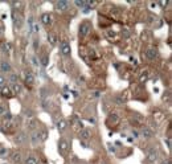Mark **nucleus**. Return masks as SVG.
<instances>
[{"label": "nucleus", "instance_id": "nucleus-26", "mask_svg": "<svg viewBox=\"0 0 172 164\" xmlns=\"http://www.w3.org/2000/svg\"><path fill=\"white\" fill-rule=\"evenodd\" d=\"M27 124H28V128L29 130H34V127H36V119H34V118L28 119V121H27Z\"/></svg>", "mask_w": 172, "mask_h": 164}, {"label": "nucleus", "instance_id": "nucleus-2", "mask_svg": "<svg viewBox=\"0 0 172 164\" xmlns=\"http://www.w3.org/2000/svg\"><path fill=\"white\" fill-rule=\"evenodd\" d=\"M69 142L66 140L65 138H61L58 140V152H60L61 156H66L69 154Z\"/></svg>", "mask_w": 172, "mask_h": 164}, {"label": "nucleus", "instance_id": "nucleus-30", "mask_svg": "<svg viewBox=\"0 0 172 164\" xmlns=\"http://www.w3.org/2000/svg\"><path fill=\"white\" fill-rule=\"evenodd\" d=\"M11 6L13 7V9L16 11V9L19 8V7H21V6H23V3H21V1H11Z\"/></svg>", "mask_w": 172, "mask_h": 164}, {"label": "nucleus", "instance_id": "nucleus-23", "mask_svg": "<svg viewBox=\"0 0 172 164\" xmlns=\"http://www.w3.org/2000/svg\"><path fill=\"white\" fill-rule=\"evenodd\" d=\"M40 62H41V65H43L44 68L48 66V65H49V56H48V54L40 56Z\"/></svg>", "mask_w": 172, "mask_h": 164}, {"label": "nucleus", "instance_id": "nucleus-8", "mask_svg": "<svg viewBox=\"0 0 172 164\" xmlns=\"http://www.w3.org/2000/svg\"><path fill=\"white\" fill-rule=\"evenodd\" d=\"M40 20H41V24H43V25H45V27L52 25V23H53V17H52V15L48 13V12H45V13L41 15Z\"/></svg>", "mask_w": 172, "mask_h": 164}, {"label": "nucleus", "instance_id": "nucleus-35", "mask_svg": "<svg viewBox=\"0 0 172 164\" xmlns=\"http://www.w3.org/2000/svg\"><path fill=\"white\" fill-rule=\"evenodd\" d=\"M4 27H3V24H0V37H1V36H3V33H4Z\"/></svg>", "mask_w": 172, "mask_h": 164}, {"label": "nucleus", "instance_id": "nucleus-33", "mask_svg": "<svg viewBox=\"0 0 172 164\" xmlns=\"http://www.w3.org/2000/svg\"><path fill=\"white\" fill-rule=\"evenodd\" d=\"M74 4L78 7V8H83V7L87 4V1H74Z\"/></svg>", "mask_w": 172, "mask_h": 164}, {"label": "nucleus", "instance_id": "nucleus-11", "mask_svg": "<svg viewBox=\"0 0 172 164\" xmlns=\"http://www.w3.org/2000/svg\"><path fill=\"white\" fill-rule=\"evenodd\" d=\"M0 72L1 73H11L12 72V66H11V64H9V61L3 60L0 62Z\"/></svg>", "mask_w": 172, "mask_h": 164}, {"label": "nucleus", "instance_id": "nucleus-15", "mask_svg": "<svg viewBox=\"0 0 172 164\" xmlns=\"http://www.w3.org/2000/svg\"><path fill=\"white\" fill-rule=\"evenodd\" d=\"M21 24H23V20H21V16L19 13L16 15V11H13V25L16 29L21 28Z\"/></svg>", "mask_w": 172, "mask_h": 164}, {"label": "nucleus", "instance_id": "nucleus-32", "mask_svg": "<svg viewBox=\"0 0 172 164\" xmlns=\"http://www.w3.org/2000/svg\"><path fill=\"white\" fill-rule=\"evenodd\" d=\"M7 112V106L4 103H0V115H3Z\"/></svg>", "mask_w": 172, "mask_h": 164}, {"label": "nucleus", "instance_id": "nucleus-36", "mask_svg": "<svg viewBox=\"0 0 172 164\" xmlns=\"http://www.w3.org/2000/svg\"><path fill=\"white\" fill-rule=\"evenodd\" d=\"M160 164H172V163H171V160H169V159H167V160H163V161H162Z\"/></svg>", "mask_w": 172, "mask_h": 164}, {"label": "nucleus", "instance_id": "nucleus-5", "mask_svg": "<svg viewBox=\"0 0 172 164\" xmlns=\"http://www.w3.org/2000/svg\"><path fill=\"white\" fill-rule=\"evenodd\" d=\"M60 52L62 56H70V52H72V48L69 45L68 41H61L60 44Z\"/></svg>", "mask_w": 172, "mask_h": 164}, {"label": "nucleus", "instance_id": "nucleus-18", "mask_svg": "<svg viewBox=\"0 0 172 164\" xmlns=\"http://www.w3.org/2000/svg\"><path fill=\"white\" fill-rule=\"evenodd\" d=\"M24 164H38V159L36 155H33V154H29L28 156H27L25 159V163Z\"/></svg>", "mask_w": 172, "mask_h": 164}, {"label": "nucleus", "instance_id": "nucleus-21", "mask_svg": "<svg viewBox=\"0 0 172 164\" xmlns=\"http://www.w3.org/2000/svg\"><path fill=\"white\" fill-rule=\"evenodd\" d=\"M8 80H9V82H11V85H13V84H19V75L16 74V73H9V75H8Z\"/></svg>", "mask_w": 172, "mask_h": 164}, {"label": "nucleus", "instance_id": "nucleus-7", "mask_svg": "<svg viewBox=\"0 0 172 164\" xmlns=\"http://www.w3.org/2000/svg\"><path fill=\"white\" fill-rule=\"evenodd\" d=\"M131 123L132 124H135L136 127H143V122H144V118L143 117H141L139 114H132V117H131Z\"/></svg>", "mask_w": 172, "mask_h": 164}, {"label": "nucleus", "instance_id": "nucleus-20", "mask_svg": "<svg viewBox=\"0 0 172 164\" xmlns=\"http://www.w3.org/2000/svg\"><path fill=\"white\" fill-rule=\"evenodd\" d=\"M31 142L33 146H37L38 142H40V136H38V131H33L31 135Z\"/></svg>", "mask_w": 172, "mask_h": 164}, {"label": "nucleus", "instance_id": "nucleus-24", "mask_svg": "<svg viewBox=\"0 0 172 164\" xmlns=\"http://www.w3.org/2000/svg\"><path fill=\"white\" fill-rule=\"evenodd\" d=\"M109 122H113V124H119L120 119L117 114H110L109 115Z\"/></svg>", "mask_w": 172, "mask_h": 164}, {"label": "nucleus", "instance_id": "nucleus-10", "mask_svg": "<svg viewBox=\"0 0 172 164\" xmlns=\"http://www.w3.org/2000/svg\"><path fill=\"white\" fill-rule=\"evenodd\" d=\"M11 161L13 164H21L23 163V155H21V152H19V151L12 152L11 154Z\"/></svg>", "mask_w": 172, "mask_h": 164}, {"label": "nucleus", "instance_id": "nucleus-19", "mask_svg": "<svg viewBox=\"0 0 172 164\" xmlns=\"http://www.w3.org/2000/svg\"><path fill=\"white\" fill-rule=\"evenodd\" d=\"M9 87H11L12 93H13V95H19L21 93V90H23V87H21L20 84H13V85H9Z\"/></svg>", "mask_w": 172, "mask_h": 164}, {"label": "nucleus", "instance_id": "nucleus-12", "mask_svg": "<svg viewBox=\"0 0 172 164\" xmlns=\"http://www.w3.org/2000/svg\"><path fill=\"white\" fill-rule=\"evenodd\" d=\"M23 75H24V81H25V84L29 85V86H33V85H34V75L32 74L31 72H24Z\"/></svg>", "mask_w": 172, "mask_h": 164}, {"label": "nucleus", "instance_id": "nucleus-13", "mask_svg": "<svg viewBox=\"0 0 172 164\" xmlns=\"http://www.w3.org/2000/svg\"><path fill=\"white\" fill-rule=\"evenodd\" d=\"M90 136H92V131L87 128H83L80 131V140L85 142V140H89Z\"/></svg>", "mask_w": 172, "mask_h": 164}, {"label": "nucleus", "instance_id": "nucleus-25", "mask_svg": "<svg viewBox=\"0 0 172 164\" xmlns=\"http://www.w3.org/2000/svg\"><path fill=\"white\" fill-rule=\"evenodd\" d=\"M46 37H48V41L50 45H56V44H57V37H56L53 33H49L48 32V36H46Z\"/></svg>", "mask_w": 172, "mask_h": 164}, {"label": "nucleus", "instance_id": "nucleus-6", "mask_svg": "<svg viewBox=\"0 0 172 164\" xmlns=\"http://www.w3.org/2000/svg\"><path fill=\"white\" fill-rule=\"evenodd\" d=\"M159 53H158V49L156 48H148L146 50V58L150 61H155L156 58H158Z\"/></svg>", "mask_w": 172, "mask_h": 164}, {"label": "nucleus", "instance_id": "nucleus-29", "mask_svg": "<svg viewBox=\"0 0 172 164\" xmlns=\"http://www.w3.org/2000/svg\"><path fill=\"white\" fill-rule=\"evenodd\" d=\"M11 49H12V45L9 43H6V44H3V50H4V53H7V52H11Z\"/></svg>", "mask_w": 172, "mask_h": 164}, {"label": "nucleus", "instance_id": "nucleus-14", "mask_svg": "<svg viewBox=\"0 0 172 164\" xmlns=\"http://www.w3.org/2000/svg\"><path fill=\"white\" fill-rule=\"evenodd\" d=\"M56 9H57L58 12H65V11H68L69 9V3L68 1H57L56 3Z\"/></svg>", "mask_w": 172, "mask_h": 164}, {"label": "nucleus", "instance_id": "nucleus-34", "mask_svg": "<svg viewBox=\"0 0 172 164\" xmlns=\"http://www.w3.org/2000/svg\"><path fill=\"white\" fill-rule=\"evenodd\" d=\"M38 41H40L38 38H36V40H34V50H37V46H38V44H40Z\"/></svg>", "mask_w": 172, "mask_h": 164}, {"label": "nucleus", "instance_id": "nucleus-16", "mask_svg": "<svg viewBox=\"0 0 172 164\" xmlns=\"http://www.w3.org/2000/svg\"><path fill=\"white\" fill-rule=\"evenodd\" d=\"M66 128H68V122H66L65 119H60V121L57 122V130H58V133H60V134L65 133Z\"/></svg>", "mask_w": 172, "mask_h": 164}, {"label": "nucleus", "instance_id": "nucleus-9", "mask_svg": "<svg viewBox=\"0 0 172 164\" xmlns=\"http://www.w3.org/2000/svg\"><path fill=\"white\" fill-rule=\"evenodd\" d=\"M0 95H1L3 98H6V99H9V98L15 97L13 93H12V90H11V87H9L8 85H6L4 87L0 89Z\"/></svg>", "mask_w": 172, "mask_h": 164}, {"label": "nucleus", "instance_id": "nucleus-3", "mask_svg": "<svg viewBox=\"0 0 172 164\" xmlns=\"http://www.w3.org/2000/svg\"><path fill=\"white\" fill-rule=\"evenodd\" d=\"M90 31H92V24H90L89 21H83V23H81V25H80V36L81 37L87 36L90 33Z\"/></svg>", "mask_w": 172, "mask_h": 164}, {"label": "nucleus", "instance_id": "nucleus-17", "mask_svg": "<svg viewBox=\"0 0 172 164\" xmlns=\"http://www.w3.org/2000/svg\"><path fill=\"white\" fill-rule=\"evenodd\" d=\"M142 136H144V138H147V139H150V138H152L154 136V131H152V128H150V127H143L142 128Z\"/></svg>", "mask_w": 172, "mask_h": 164}, {"label": "nucleus", "instance_id": "nucleus-22", "mask_svg": "<svg viewBox=\"0 0 172 164\" xmlns=\"http://www.w3.org/2000/svg\"><path fill=\"white\" fill-rule=\"evenodd\" d=\"M38 136H40V142H45L46 138H48V131H46V128H41L40 131H38Z\"/></svg>", "mask_w": 172, "mask_h": 164}, {"label": "nucleus", "instance_id": "nucleus-31", "mask_svg": "<svg viewBox=\"0 0 172 164\" xmlns=\"http://www.w3.org/2000/svg\"><path fill=\"white\" fill-rule=\"evenodd\" d=\"M24 114H25V117H27V118H28V119H32V118H33V111H32L31 109H29V110L27 109Z\"/></svg>", "mask_w": 172, "mask_h": 164}, {"label": "nucleus", "instance_id": "nucleus-37", "mask_svg": "<svg viewBox=\"0 0 172 164\" xmlns=\"http://www.w3.org/2000/svg\"><path fill=\"white\" fill-rule=\"evenodd\" d=\"M132 135H134L135 138H138V133H136V131H132Z\"/></svg>", "mask_w": 172, "mask_h": 164}, {"label": "nucleus", "instance_id": "nucleus-4", "mask_svg": "<svg viewBox=\"0 0 172 164\" xmlns=\"http://www.w3.org/2000/svg\"><path fill=\"white\" fill-rule=\"evenodd\" d=\"M27 139H28V136H27V134L25 133H17L16 135H15V138H13V142L17 144V146H21V144H24L27 142Z\"/></svg>", "mask_w": 172, "mask_h": 164}, {"label": "nucleus", "instance_id": "nucleus-27", "mask_svg": "<svg viewBox=\"0 0 172 164\" xmlns=\"http://www.w3.org/2000/svg\"><path fill=\"white\" fill-rule=\"evenodd\" d=\"M144 74H141V77H139V81L141 82H146L147 80H148V77H150V73L148 72H143Z\"/></svg>", "mask_w": 172, "mask_h": 164}, {"label": "nucleus", "instance_id": "nucleus-28", "mask_svg": "<svg viewBox=\"0 0 172 164\" xmlns=\"http://www.w3.org/2000/svg\"><path fill=\"white\" fill-rule=\"evenodd\" d=\"M7 85V78L4 77L3 74H0V89H1V87H4Z\"/></svg>", "mask_w": 172, "mask_h": 164}, {"label": "nucleus", "instance_id": "nucleus-1", "mask_svg": "<svg viewBox=\"0 0 172 164\" xmlns=\"http://www.w3.org/2000/svg\"><path fill=\"white\" fill-rule=\"evenodd\" d=\"M159 158V150L156 146H150L146 151V161L147 163H155Z\"/></svg>", "mask_w": 172, "mask_h": 164}]
</instances>
